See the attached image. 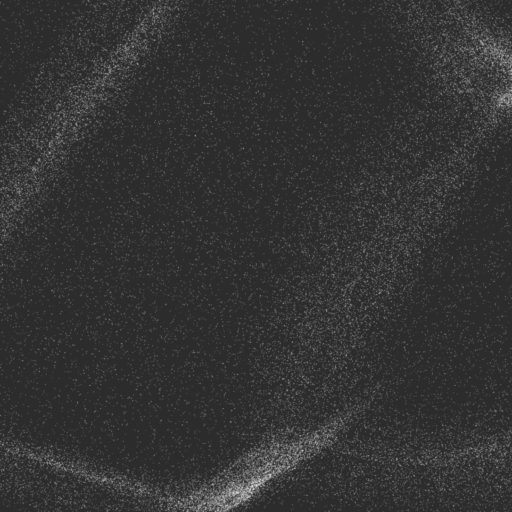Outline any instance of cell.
I'll list each match as a JSON object with an SVG mask.
<instances>
[{"mask_svg":"<svg viewBox=\"0 0 512 512\" xmlns=\"http://www.w3.org/2000/svg\"><path fill=\"white\" fill-rule=\"evenodd\" d=\"M369 402L355 403L318 428L277 432L262 440L219 478L208 505L229 510L248 502L271 481L331 447Z\"/></svg>","mask_w":512,"mask_h":512,"instance_id":"1","label":"cell"}]
</instances>
